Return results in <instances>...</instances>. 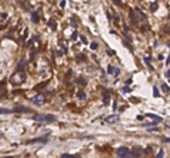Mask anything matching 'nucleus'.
I'll use <instances>...</instances> for the list:
<instances>
[{
  "instance_id": "1",
  "label": "nucleus",
  "mask_w": 170,
  "mask_h": 158,
  "mask_svg": "<svg viewBox=\"0 0 170 158\" xmlns=\"http://www.w3.org/2000/svg\"><path fill=\"white\" fill-rule=\"evenodd\" d=\"M24 79H26L24 72L19 69V71H17V72L14 73V75L12 76V79H10V81H12V83H13V85H22V83L24 82Z\"/></svg>"
},
{
  "instance_id": "2",
  "label": "nucleus",
  "mask_w": 170,
  "mask_h": 158,
  "mask_svg": "<svg viewBox=\"0 0 170 158\" xmlns=\"http://www.w3.org/2000/svg\"><path fill=\"white\" fill-rule=\"evenodd\" d=\"M34 120L40 123H51V122H56L57 118L51 114H34Z\"/></svg>"
},
{
  "instance_id": "3",
  "label": "nucleus",
  "mask_w": 170,
  "mask_h": 158,
  "mask_svg": "<svg viewBox=\"0 0 170 158\" xmlns=\"http://www.w3.org/2000/svg\"><path fill=\"white\" fill-rule=\"evenodd\" d=\"M116 155L118 157H132V151L126 147H121L116 150Z\"/></svg>"
},
{
  "instance_id": "4",
  "label": "nucleus",
  "mask_w": 170,
  "mask_h": 158,
  "mask_svg": "<svg viewBox=\"0 0 170 158\" xmlns=\"http://www.w3.org/2000/svg\"><path fill=\"white\" fill-rule=\"evenodd\" d=\"M44 100H46V97H44V95H37V96H34L30 99L31 103L37 105V106H41V105H44Z\"/></svg>"
},
{
  "instance_id": "5",
  "label": "nucleus",
  "mask_w": 170,
  "mask_h": 158,
  "mask_svg": "<svg viewBox=\"0 0 170 158\" xmlns=\"http://www.w3.org/2000/svg\"><path fill=\"white\" fill-rule=\"evenodd\" d=\"M118 122H119V116L118 114L108 116V117L105 118V123H108V124H114V123H118Z\"/></svg>"
},
{
  "instance_id": "6",
  "label": "nucleus",
  "mask_w": 170,
  "mask_h": 158,
  "mask_svg": "<svg viewBox=\"0 0 170 158\" xmlns=\"http://www.w3.org/2000/svg\"><path fill=\"white\" fill-rule=\"evenodd\" d=\"M129 18H130V21H132L133 26H139V20H138V17H136V13L132 12V10L129 12Z\"/></svg>"
},
{
  "instance_id": "7",
  "label": "nucleus",
  "mask_w": 170,
  "mask_h": 158,
  "mask_svg": "<svg viewBox=\"0 0 170 158\" xmlns=\"http://www.w3.org/2000/svg\"><path fill=\"white\" fill-rule=\"evenodd\" d=\"M108 73L116 76V75H119V73H121V71H119V68L114 67V65H109V67H108Z\"/></svg>"
},
{
  "instance_id": "8",
  "label": "nucleus",
  "mask_w": 170,
  "mask_h": 158,
  "mask_svg": "<svg viewBox=\"0 0 170 158\" xmlns=\"http://www.w3.org/2000/svg\"><path fill=\"white\" fill-rule=\"evenodd\" d=\"M143 154V150L140 148V147H135V148L132 150V157H139V155Z\"/></svg>"
},
{
  "instance_id": "9",
  "label": "nucleus",
  "mask_w": 170,
  "mask_h": 158,
  "mask_svg": "<svg viewBox=\"0 0 170 158\" xmlns=\"http://www.w3.org/2000/svg\"><path fill=\"white\" fill-rule=\"evenodd\" d=\"M109 99H111V93L108 91H105V93H104V105H108Z\"/></svg>"
},
{
  "instance_id": "10",
  "label": "nucleus",
  "mask_w": 170,
  "mask_h": 158,
  "mask_svg": "<svg viewBox=\"0 0 170 158\" xmlns=\"http://www.w3.org/2000/svg\"><path fill=\"white\" fill-rule=\"evenodd\" d=\"M14 112H22V113H31V110L28 107H16Z\"/></svg>"
},
{
  "instance_id": "11",
  "label": "nucleus",
  "mask_w": 170,
  "mask_h": 158,
  "mask_svg": "<svg viewBox=\"0 0 170 158\" xmlns=\"http://www.w3.org/2000/svg\"><path fill=\"white\" fill-rule=\"evenodd\" d=\"M47 141V138L46 137H43V138H36V140H30L28 143L30 144H34V143H46Z\"/></svg>"
},
{
  "instance_id": "12",
  "label": "nucleus",
  "mask_w": 170,
  "mask_h": 158,
  "mask_svg": "<svg viewBox=\"0 0 170 158\" xmlns=\"http://www.w3.org/2000/svg\"><path fill=\"white\" fill-rule=\"evenodd\" d=\"M31 20H33L34 23H38V21H40V17H38V12H36V13H33V14H31Z\"/></svg>"
},
{
  "instance_id": "13",
  "label": "nucleus",
  "mask_w": 170,
  "mask_h": 158,
  "mask_svg": "<svg viewBox=\"0 0 170 158\" xmlns=\"http://www.w3.org/2000/svg\"><path fill=\"white\" fill-rule=\"evenodd\" d=\"M149 118H152L153 122H156V123H159V122H162V118L160 117H158V116H155V114H146Z\"/></svg>"
},
{
  "instance_id": "14",
  "label": "nucleus",
  "mask_w": 170,
  "mask_h": 158,
  "mask_svg": "<svg viewBox=\"0 0 170 158\" xmlns=\"http://www.w3.org/2000/svg\"><path fill=\"white\" fill-rule=\"evenodd\" d=\"M145 62H146V65H148L149 69L153 71V67H152V64H150V57H145Z\"/></svg>"
},
{
  "instance_id": "15",
  "label": "nucleus",
  "mask_w": 170,
  "mask_h": 158,
  "mask_svg": "<svg viewBox=\"0 0 170 158\" xmlns=\"http://www.w3.org/2000/svg\"><path fill=\"white\" fill-rule=\"evenodd\" d=\"M136 13H138L139 18H142V20H146V14H143V12H142L140 9H136Z\"/></svg>"
},
{
  "instance_id": "16",
  "label": "nucleus",
  "mask_w": 170,
  "mask_h": 158,
  "mask_svg": "<svg viewBox=\"0 0 170 158\" xmlns=\"http://www.w3.org/2000/svg\"><path fill=\"white\" fill-rule=\"evenodd\" d=\"M48 27L51 28V30H57V24H56V21H54V20H50V21H48Z\"/></svg>"
},
{
  "instance_id": "17",
  "label": "nucleus",
  "mask_w": 170,
  "mask_h": 158,
  "mask_svg": "<svg viewBox=\"0 0 170 158\" xmlns=\"http://www.w3.org/2000/svg\"><path fill=\"white\" fill-rule=\"evenodd\" d=\"M77 97H78V99H81V100H85V99H87V95L84 93V92H78Z\"/></svg>"
},
{
  "instance_id": "18",
  "label": "nucleus",
  "mask_w": 170,
  "mask_h": 158,
  "mask_svg": "<svg viewBox=\"0 0 170 158\" xmlns=\"http://www.w3.org/2000/svg\"><path fill=\"white\" fill-rule=\"evenodd\" d=\"M85 59H87V58H85V55H82V54H78L77 55V61L78 62H84Z\"/></svg>"
},
{
  "instance_id": "19",
  "label": "nucleus",
  "mask_w": 170,
  "mask_h": 158,
  "mask_svg": "<svg viewBox=\"0 0 170 158\" xmlns=\"http://www.w3.org/2000/svg\"><path fill=\"white\" fill-rule=\"evenodd\" d=\"M24 65H26V59H24V58H22V59H20V64H19V68H17V69L23 71V67H24Z\"/></svg>"
},
{
  "instance_id": "20",
  "label": "nucleus",
  "mask_w": 170,
  "mask_h": 158,
  "mask_svg": "<svg viewBox=\"0 0 170 158\" xmlns=\"http://www.w3.org/2000/svg\"><path fill=\"white\" fill-rule=\"evenodd\" d=\"M77 83H78V85H82L84 86V85H87V81H84L82 78H78L77 79Z\"/></svg>"
},
{
  "instance_id": "21",
  "label": "nucleus",
  "mask_w": 170,
  "mask_h": 158,
  "mask_svg": "<svg viewBox=\"0 0 170 158\" xmlns=\"http://www.w3.org/2000/svg\"><path fill=\"white\" fill-rule=\"evenodd\" d=\"M159 9V4L158 3H153V4H150V10L152 12H156V10Z\"/></svg>"
},
{
  "instance_id": "22",
  "label": "nucleus",
  "mask_w": 170,
  "mask_h": 158,
  "mask_svg": "<svg viewBox=\"0 0 170 158\" xmlns=\"http://www.w3.org/2000/svg\"><path fill=\"white\" fill-rule=\"evenodd\" d=\"M162 89H163V92H164V93H169V92H170V88H169V86H167V85H164V83H163V85H162Z\"/></svg>"
},
{
  "instance_id": "23",
  "label": "nucleus",
  "mask_w": 170,
  "mask_h": 158,
  "mask_svg": "<svg viewBox=\"0 0 170 158\" xmlns=\"http://www.w3.org/2000/svg\"><path fill=\"white\" fill-rule=\"evenodd\" d=\"M91 49H92V51L98 49V44H96V43H91Z\"/></svg>"
},
{
  "instance_id": "24",
  "label": "nucleus",
  "mask_w": 170,
  "mask_h": 158,
  "mask_svg": "<svg viewBox=\"0 0 170 158\" xmlns=\"http://www.w3.org/2000/svg\"><path fill=\"white\" fill-rule=\"evenodd\" d=\"M153 95H155V97H159V91H158V88H153Z\"/></svg>"
},
{
  "instance_id": "25",
  "label": "nucleus",
  "mask_w": 170,
  "mask_h": 158,
  "mask_svg": "<svg viewBox=\"0 0 170 158\" xmlns=\"http://www.w3.org/2000/svg\"><path fill=\"white\" fill-rule=\"evenodd\" d=\"M70 23H71V26H72L74 28H77V21H75L74 18H71V20H70Z\"/></svg>"
},
{
  "instance_id": "26",
  "label": "nucleus",
  "mask_w": 170,
  "mask_h": 158,
  "mask_svg": "<svg viewBox=\"0 0 170 158\" xmlns=\"http://www.w3.org/2000/svg\"><path fill=\"white\" fill-rule=\"evenodd\" d=\"M71 38H72V40H74V41H75V40H77V38H78V33H77V31H74V33H72Z\"/></svg>"
},
{
  "instance_id": "27",
  "label": "nucleus",
  "mask_w": 170,
  "mask_h": 158,
  "mask_svg": "<svg viewBox=\"0 0 170 158\" xmlns=\"http://www.w3.org/2000/svg\"><path fill=\"white\" fill-rule=\"evenodd\" d=\"M114 3H115V4H118V6H121V7L124 6V4L121 3V0H114Z\"/></svg>"
},
{
  "instance_id": "28",
  "label": "nucleus",
  "mask_w": 170,
  "mask_h": 158,
  "mask_svg": "<svg viewBox=\"0 0 170 158\" xmlns=\"http://www.w3.org/2000/svg\"><path fill=\"white\" fill-rule=\"evenodd\" d=\"M4 18H7V14L6 13H2V21H4Z\"/></svg>"
},
{
  "instance_id": "29",
  "label": "nucleus",
  "mask_w": 170,
  "mask_h": 158,
  "mask_svg": "<svg viewBox=\"0 0 170 158\" xmlns=\"http://www.w3.org/2000/svg\"><path fill=\"white\" fill-rule=\"evenodd\" d=\"M60 7H61V9H64L65 7V0H62L61 3H60Z\"/></svg>"
},
{
  "instance_id": "30",
  "label": "nucleus",
  "mask_w": 170,
  "mask_h": 158,
  "mask_svg": "<svg viewBox=\"0 0 170 158\" xmlns=\"http://www.w3.org/2000/svg\"><path fill=\"white\" fill-rule=\"evenodd\" d=\"M10 112H12V110H9V109H2V113H3V114L4 113H10Z\"/></svg>"
},
{
  "instance_id": "31",
  "label": "nucleus",
  "mask_w": 170,
  "mask_h": 158,
  "mask_svg": "<svg viewBox=\"0 0 170 158\" xmlns=\"http://www.w3.org/2000/svg\"><path fill=\"white\" fill-rule=\"evenodd\" d=\"M142 30H143V31H146V30H149V26H148V24H145V26H143V28H142Z\"/></svg>"
},
{
  "instance_id": "32",
  "label": "nucleus",
  "mask_w": 170,
  "mask_h": 158,
  "mask_svg": "<svg viewBox=\"0 0 170 158\" xmlns=\"http://www.w3.org/2000/svg\"><path fill=\"white\" fill-rule=\"evenodd\" d=\"M152 151V147H148V148H146V151L145 152H150Z\"/></svg>"
},
{
  "instance_id": "33",
  "label": "nucleus",
  "mask_w": 170,
  "mask_h": 158,
  "mask_svg": "<svg viewBox=\"0 0 170 158\" xmlns=\"http://www.w3.org/2000/svg\"><path fill=\"white\" fill-rule=\"evenodd\" d=\"M166 64H167V65H169V64H170V55H169V58H167V61H166Z\"/></svg>"
},
{
  "instance_id": "34",
  "label": "nucleus",
  "mask_w": 170,
  "mask_h": 158,
  "mask_svg": "<svg viewBox=\"0 0 170 158\" xmlns=\"http://www.w3.org/2000/svg\"><path fill=\"white\" fill-rule=\"evenodd\" d=\"M166 76H167V78H169V76H170V69H169V71H167V72H166Z\"/></svg>"
},
{
  "instance_id": "35",
  "label": "nucleus",
  "mask_w": 170,
  "mask_h": 158,
  "mask_svg": "<svg viewBox=\"0 0 170 158\" xmlns=\"http://www.w3.org/2000/svg\"><path fill=\"white\" fill-rule=\"evenodd\" d=\"M166 141H167V143H170V138H166Z\"/></svg>"
}]
</instances>
